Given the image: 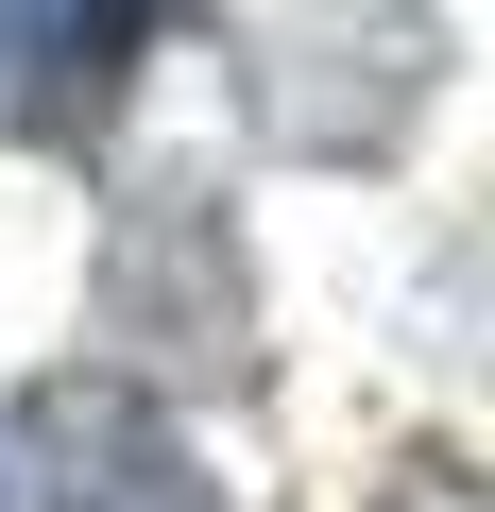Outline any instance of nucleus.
<instances>
[{"label": "nucleus", "instance_id": "3", "mask_svg": "<svg viewBox=\"0 0 495 512\" xmlns=\"http://www.w3.org/2000/svg\"><path fill=\"white\" fill-rule=\"evenodd\" d=\"M325 86H359V137L393 154L427 120V18L410 0H257V35H239V120L274 154H325Z\"/></svg>", "mask_w": 495, "mask_h": 512}, {"label": "nucleus", "instance_id": "5", "mask_svg": "<svg viewBox=\"0 0 495 512\" xmlns=\"http://www.w3.org/2000/svg\"><path fill=\"white\" fill-rule=\"evenodd\" d=\"M359 512H495V478H478V461H393Z\"/></svg>", "mask_w": 495, "mask_h": 512}, {"label": "nucleus", "instance_id": "6", "mask_svg": "<svg viewBox=\"0 0 495 512\" xmlns=\"http://www.w3.org/2000/svg\"><path fill=\"white\" fill-rule=\"evenodd\" d=\"M0 512H18V461H0Z\"/></svg>", "mask_w": 495, "mask_h": 512}, {"label": "nucleus", "instance_id": "2", "mask_svg": "<svg viewBox=\"0 0 495 512\" xmlns=\"http://www.w3.org/2000/svg\"><path fill=\"white\" fill-rule=\"evenodd\" d=\"M0 461H18V512H239L205 427L103 359H52L18 410H0Z\"/></svg>", "mask_w": 495, "mask_h": 512}, {"label": "nucleus", "instance_id": "1", "mask_svg": "<svg viewBox=\"0 0 495 512\" xmlns=\"http://www.w3.org/2000/svg\"><path fill=\"white\" fill-rule=\"evenodd\" d=\"M86 308H103V376H137V393H257V239H239V205L205 188V171H137L120 205H103V256H86Z\"/></svg>", "mask_w": 495, "mask_h": 512}, {"label": "nucleus", "instance_id": "4", "mask_svg": "<svg viewBox=\"0 0 495 512\" xmlns=\"http://www.w3.org/2000/svg\"><path fill=\"white\" fill-rule=\"evenodd\" d=\"M188 0H0V154H103Z\"/></svg>", "mask_w": 495, "mask_h": 512}]
</instances>
